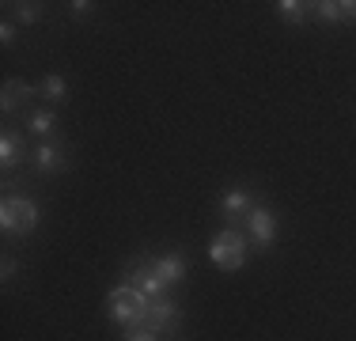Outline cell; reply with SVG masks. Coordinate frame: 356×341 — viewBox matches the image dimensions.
Segmentation results:
<instances>
[{"mask_svg": "<svg viewBox=\"0 0 356 341\" xmlns=\"http://www.w3.org/2000/svg\"><path fill=\"white\" fill-rule=\"evenodd\" d=\"M148 311H152V300L144 292H137L133 285H118L114 292L106 296L110 322H118V326H125V330L144 326V322H148Z\"/></svg>", "mask_w": 356, "mask_h": 341, "instance_id": "obj_1", "label": "cell"}, {"mask_svg": "<svg viewBox=\"0 0 356 341\" xmlns=\"http://www.w3.org/2000/svg\"><path fill=\"white\" fill-rule=\"evenodd\" d=\"M0 228L4 235H31L38 228V205L35 198H23V193H8L0 201Z\"/></svg>", "mask_w": 356, "mask_h": 341, "instance_id": "obj_2", "label": "cell"}, {"mask_svg": "<svg viewBox=\"0 0 356 341\" xmlns=\"http://www.w3.org/2000/svg\"><path fill=\"white\" fill-rule=\"evenodd\" d=\"M247 254H250V251H247V235L235 232V228L216 232L213 243H209V258H213V266L224 269V273L243 269V266H247Z\"/></svg>", "mask_w": 356, "mask_h": 341, "instance_id": "obj_3", "label": "cell"}, {"mask_svg": "<svg viewBox=\"0 0 356 341\" xmlns=\"http://www.w3.org/2000/svg\"><path fill=\"white\" fill-rule=\"evenodd\" d=\"M243 224H247V235H250V243L258 246V251H269V246L277 243V212L273 209L254 205L247 216H243Z\"/></svg>", "mask_w": 356, "mask_h": 341, "instance_id": "obj_4", "label": "cell"}, {"mask_svg": "<svg viewBox=\"0 0 356 341\" xmlns=\"http://www.w3.org/2000/svg\"><path fill=\"white\" fill-rule=\"evenodd\" d=\"M178 322H182V307H178L175 300H167V296L152 300V311H148V322H144V326L156 330V334H163V330H175Z\"/></svg>", "mask_w": 356, "mask_h": 341, "instance_id": "obj_5", "label": "cell"}, {"mask_svg": "<svg viewBox=\"0 0 356 341\" xmlns=\"http://www.w3.org/2000/svg\"><path fill=\"white\" fill-rule=\"evenodd\" d=\"M125 285H133L137 292H144V296H148V300H159V296L167 292V285L156 277V269H152V262H140L137 269H129V273H125Z\"/></svg>", "mask_w": 356, "mask_h": 341, "instance_id": "obj_6", "label": "cell"}, {"mask_svg": "<svg viewBox=\"0 0 356 341\" xmlns=\"http://www.w3.org/2000/svg\"><path fill=\"white\" fill-rule=\"evenodd\" d=\"M31 167L38 170V175H57V170L69 167V159H65V148H57V144L42 141L35 152H31Z\"/></svg>", "mask_w": 356, "mask_h": 341, "instance_id": "obj_7", "label": "cell"}, {"mask_svg": "<svg viewBox=\"0 0 356 341\" xmlns=\"http://www.w3.org/2000/svg\"><path fill=\"white\" fill-rule=\"evenodd\" d=\"M42 88H35V84L27 80H4V91H0V110L4 114H12V110H19L27 99H35Z\"/></svg>", "mask_w": 356, "mask_h": 341, "instance_id": "obj_8", "label": "cell"}, {"mask_svg": "<svg viewBox=\"0 0 356 341\" xmlns=\"http://www.w3.org/2000/svg\"><path fill=\"white\" fill-rule=\"evenodd\" d=\"M152 269H156V277L163 280L167 288L178 285V280H186V258L182 254H159V258H148Z\"/></svg>", "mask_w": 356, "mask_h": 341, "instance_id": "obj_9", "label": "cell"}, {"mask_svg": "<svg viewBox=\"0 0 356 341\" xmlns=\"http://www.w3.org/2000/svg\"><path fill=\"white\" fill-rule=\"evenodd\" d=\"M19 159H27V144H23V136L15 129H4L0 133V167L12 170Z\"/></svg>", "mask_w": 356, "mask_h": 341, "instance_id": "obj_10", "label": "cell"}, {"mask_svg": "<svg viewBox=\"0 0 356 341\" xmlns=\"http://www.w3.org/2000/svg\"><path fill=\"white\" fill-rule=\"evenodd\" d=\"M250 209H254V201H250V193L243 190V186H232V190L224 193V201H220V212H224L227 220H239V216H247Z\"/></svg>", "mask_w": 356, "mask_h": 341, "instance_id": "obj_11", "label": "cell"}, {"mask_svg": "<svg viewBox=\"0 0 356 341\" xmlns=\"http://www.w3.org/2000/svg\"><path fill=\"white\" fill-rule=\"evenodd\" d=\"M54 129H57V114H54V110H35V114L27 118V133L31 136H42V141H46V136H54Z\"/></svg>", "mask_w": 356, "mask_h": 341, "instance_id": "obj_12", "label": "cell"}, {"mask_svg": "<svg viewBox=\"0 0 356 341\" xmlns=\"http://www.w3.org/2000/svg\"><path fill=\"white\" fill-rule=\"evenodd\" d=\"M277 15H281V19L284 23H303V19H307V8L311 4H303V0H277Z\"/></svg>", "mask_w": 356, "mask_h": 341, "instance_id": "obj_13", "label": "cell"}, {"mask_svg": "<svg viewBox=\"0 0 356 341\" xmlns=\"http://www.w3.org/2000/svg\"><path fill=\"white\" fill-rule=\"evenodd\" d=\"M42 95L54 99V102H65V99H69V84H65V76L49 72L46 80H42Z\"/></svg>", "mask_w": 356, "mask_h": 341, "instance_id": "obj_14", "label": "cell"}, {"mask_svg": "<svg viewBox=\"0 0 356 341\" xmlns=\"http://www.w3.org/2000/svg\"><path fill=\"white\" fill-rule=\"evenodd\" d=\"M311 12H315L322 23H345V15H341V0H318V4H311Z\"/></svg>", "mask_w": 356, "mask_h": 341, "instance_id": "obj_15", "label": "cell"}, {"mask_svg": "<svg viewBox=\"0 0 356 341\" xmlns=\"http://www.w3.org/2000/svg\"><path fill=\"white\" fill-rule=\"evenodd\" d=\"M4 8H12L15 19H19L23 27H31V23L42 19V4H38V0H27V4H4Z\"/></svg>", "mask_w": 356, "mask_h": 341, "instance_id": "obj_16", "label": "cell"}, {"mask_svg": "<svg viewBox=\"0 0 356 341\" xmlns=\"http://www.w3.org/2000/svg\"><path fill=\"white\" fill-rule=\"evenodd\" d=\"M125 341H159V334L148 326H133V330H125Z\"/></svg>", "mask_w": 356, "mask_h": 341, "instance_id": "obj_17", "label": "cell"}, {"mask_svg": "<svg viewBox=\"0 0 356 341\" xmlns=\"http://www.w3.org/2000/svg\"><path fill=\"white\" fill-rule=\"evenodd\" d=\"M69 12L76 15V19H83V15H91V12H95V4H91V0H72V4H69Z\"/></svg>", "mask_w": 356, "mask_h": 341, "instance_id": "obj_18", "label": "cell"}, {"mask_svg": "<svg viewBox=\"0 0 356 341\" xmlns=\"http://www.w3.org/2000/svg\"><path fill=\"white\" fill-rule=\"evenodd\" d=\"M15 269H19V262H15L12 254H8V258L0 262V277H4V280H12V277H15Z\"/></svg>", "mask_w": 356, "mask_h": 341, "instance_id": "obj_19", "label": "cell"}, {"mask_svg": "<svg viewBox=\"0 0 356 341\" xmlns=\"http://www.w3.org/2000/svg\"><path fill=\"white\" fill-rule=\"evenodd\" d=\"M0 42H4V46L15 42V23H0Z\"/></svg>", "mask_w": 356, "mask_h": 341, "instance_id": "obj_20", "label": "cell"}, {"mask_svg": "<svg viewBox=\"0 0 356 341\" xmlns=\"http://www.w3.org/2000/svg\"><path fill=\"white\" fill-rule=\"evenodd\" d=\"M341 15L345 19H356V0H341Z\"/></svg>", "mask_w": 356, "mask_h": 341, "instance_id": "obj_21", "label": "cell"}]
</instances>
